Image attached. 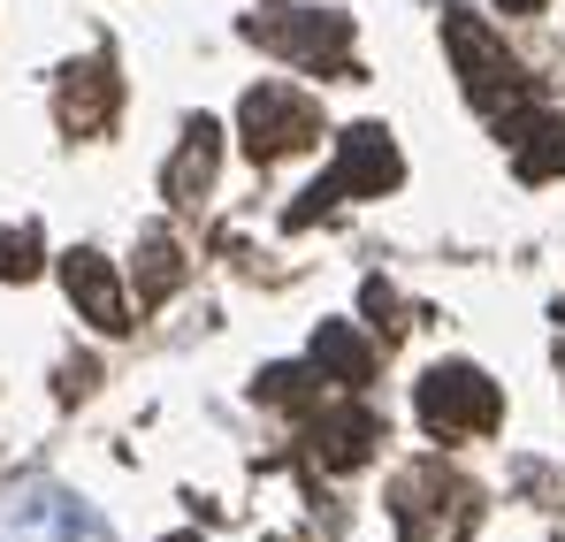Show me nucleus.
Here are the masks:
<instances>
[{
    "instance_id": "nucleus-7",
    "label": "nucleus",
    "mask_w": 565,
    "mask_h": 542,
    "mask_svg": "<svg viewBox=\"0 0 565 542\" xmlns=\"http://www.w3.org/2000/svg\"><path fill=\"white\" fill-rule=\"evenodd\" d=\"M62 290L77 298V313L93 321L99 337H122L130 329V298H122V283H115V268L99 261V253H62Z\"/></svg>"
},
{
    "instance_id": "nucleus-1",
    "label": "nucleus",
    "mask_w": 565,
    "mask_h": 542,
    "mask_svg": "<svg viewBox=\"0 0 565 542\" xmlns=\"http://www.w3.org/2000/svg\"><path fill=\"white\" fill-rule=\"evenodd\" d=\"M444 39H451V62H459V85H467L473 115L497 123V130H512V123L527 115V99H535L527 70L504 54V39H497L481 15H467V8H444Z\"/></svg>"
},
{
    "instance_id": "nucleus-4",
    "label": "nucleus",
    "mask_w": 565,
    "mask_h": 542,
    "mask_svg": "<svg viewBox=\"0 0 565 542\" xmlns=\"http://www.w3.org/2000/svg\"><path fill=\"white\" fill-rule=\"evenodd\" d=\"M420 428L436 436V444H473V436H489L497 421H504V390L467 360H444L420 374Z\"/></svg>"
},
{
    "instance_id": "nucleus-13",
    "label": "nucleus",
    "mask_w": 565,
    "mask_h": 542,
    "mask_svg": "<svg viewBox=\"0 0 565 542\" xmlns=\"http://www.w3.org/2000/svg\"><path fill=\"white\" fill-rule=\"evenodd\" d=\"M177 283H184V253H177V245L153 230V237L138 245V306H161Z\"/></svg>"
},
{
    "instance_id": "nucleus-6",
    "label": "nucleus",
    "mask_w": 565,
    "mask_h": 542,
    "mask_svg": "<svg viewBox=\"0 0 565 542\" xmlns=\"http://www.w3.org/2000/svg\"><path fill=\"white\" fill-rule=\"evenodd\" d=\"M237 123H245V153H253L260 169L282 161V153H306V146L321 138V107L298 85H253L245 107H237Z\"/></svg>"
},
{
    "instance_id": "nucleus-17",
    "label": "nucleus",
    "mask_w": 565,
    "mask_h": 542,
    "mask_svg": "<svg viewBox=\"0 0 565 542\" xmlns=\"http://www.w3.org/2000/svg\"><path fill=\"white\" fill-rule=\"evenodd\" d=\"M558 374H565V360H558Z\"/></svg>"
},
{
    "instance_id": "nucleus-5",
    "label": "nucleus",
    "mask_w": 565,
    "mask_h": 542,
    "mask_svg": "<svg viewBox=\"0 0 565 542\" xmlns=\"http://www.w3.org/2000/svg\"><path fill=\"white\" fill-rule=\"evenodd\" d=\"M397 177H405V161H397L390 130H382V123H344V130H337V169L313 183V199H298L282 222L306 230L329 199H375V191H397Z\"/></svg>"
},
{
    "instance_id": "nucleus-3",
    "label": "nucleus",
    "mask_w": 565,
    "mask_h": 542,
    "mask_svg": "<svg viewBox=\"0 0 565 542\" xmlns=\"http://www.w3.org/2000/svg\"><path fill=\"white\" fill-rule=\"evenodd\" d=\"M253 46H268L282 62H298V70H352L344 54H352V15L344 8H306V0H268V8H253L245 23H237Z\"/></svg>"
},
{
    "instance_id": "nucleus-12",
    "label": "nucleus",
    "mask_w": 565,
    "mask_h": 542,
    "mask_svg": "<svg viewBox=\"0 0 565 542\" xmlns=\"http://www.w3.org/2000/svg\"><path fill=\"white\" fill-rule=\"evenodd\" d=\"M313 366H329L344 390H367V382H375V344H367L352 321H321V329H313Z\"/></svg>"
},
{
    "instance_id": "nucleus-14",
    "label": "nucleus",
    "mask_w": 565,
    "mask_h": 542,
    "mask_svg": "<svg viewBox=\"0 0 565 542\" xmlns=\"http://www.w3.org/2000/svg\"><path fill=\"white\" fill-rule=\"evenodd\" d=\"M313 390H321V374H306V366H268L260 374V397L268 405H306Z\"/></svg>"
},
{
    "instance_id": "nucleus-15",
    "label": "nucleus",
    "mask_w": 565,
    "mask_h": 542,
    "mask_svg": "<svg viewBox=\"0 0 565 542\" xmlns=\"http://www.w3.org/2000/svg\"><path fill=\"white\" fill-rule=\"evenodd\" d=\"M31 283L39 275V230H0V283Z\"/></svg>"
},
{
    "instance_id": "nucleus-16",
    "label": "nucleus",
    "mask_w": 565,
    "mask_h": 542,
    "mask_svg": "<svg viewBox=\"0 0 565 542\" xmlns=\"http://www.w3.org/2000/svg\"><path fill=\"white\" fill-rule=\"evenodd\" d=\"M497 8H504V15H535L543 0H497Z\"/></svg>"
},
{
    "instance_id": "nucleus-10",
    "label": "nucleus",
    "mask_w": 565,
    "mask_h": 542,
    "mask_svg": "<svg viewBox=\"0 0 565 542\" xmlns=\"http://www.w3.org/2000/svg\"><path fill=\"white\" fill-rule=\"evenodd\" d=\"M214 161H222V130L199 115V123H184V146H177V161L161 169V191H169L177 206H199V191L214 183Z\"/></svg>"
},
{
    "instance_id": "nucleus-11",
    "label": "nucleus",
    "mask_w": 565,
    "mask_h": 542,
    "mask_svg": "<svg viewBox=\"0 0 565 542\" xmlns=\"http://www.w3.org/2000/svg\"><path fill=\"white\" fill-rule=\"evenodd\" d=\"M115 99H122L115 70H107V62H85V70H70V77H62V123H70V130H85V138H99V130H107V115H115Z\"/></svg>"
},
{
    "instance_id": "nucleus-8",
    "label": "nucleus",
    "mask_w": 565,
    "mask_h": 542,
    "mask_svg": "<svg viewBox=\"0 0 565 542\" xmlns=\"http://www.w3.org/2000/svg\"><path fill=\"white\" fill-rule=\"evenodd\" d=\"M375 436H382V421L367 413V405H344V413H321L313 428H306V444H313V458L321 466H367L375 458Z\"/></svg>"
},
{
    "instance_id": "nucleus-2",
    "label": "nucleus",
    "mask_w": 565,
    "mask_h": 542,
    "mask_svg": "<svg viewBox=\"0 0 565 542\" xmlns=\"http://www.w3.org/2000/svg\"><path fill=\"white\" fill-rule=\"evenodd\" d=\"M390 520H397V542H467L473 520H481V489L451 466H405L397 474V497H390Z\"/></svg>"
},
{
    "instance_id": "nucleus-9",
    "label": "nucleus",
    "mask_w": 565,
    "mask_h": 542,
    "mask_svg": "<svg viewBox=\"0 0 565 542\" xmlns=\"http://www.w3.org/2000/svg\"><path fill=\"white\" fill-rule=\"evenodd\" d=\"M512 177L520 183H551V177H565V115H520L512 130Z\"/></svg>"
}]
</instances>
